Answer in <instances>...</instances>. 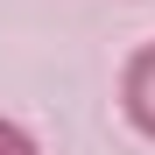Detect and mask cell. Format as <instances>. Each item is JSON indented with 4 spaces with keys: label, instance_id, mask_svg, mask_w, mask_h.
Segmentation results:
<instances>
[{
    "label": "cell",
    "instance_id": "cell-1",
    "mask_svg": "<svg viewBox=\"0 0 155 155\" xmlns=\"http://www.w3.org/2000/svg\"><path fill=\"white\" fill-rule=\"evenodd\" d=\"M120 113L141 141H155V35L141 49H127V64H120Z\"/></svg>",
    "mask_w": 155,
    "mask_h": 155
},
{
    "label": "cell",
    "instance_id": "cell-2",
    "mask_svg": "<svg viewBox=\"0 0 155 155\" xmlns=\"http://www.w3.org/2000/svg\"><path fill=\"white\" fill-rule=\"evenodd\" d=\"M0 155H42V148H35V134L21 120H0Z\"/></svg>",
    "mask_w": 155,
    "mask_h": 155
}]
</instances>
